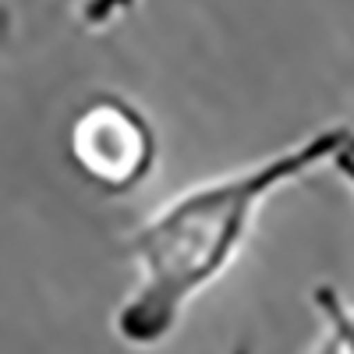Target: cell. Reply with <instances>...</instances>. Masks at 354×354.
Returning <instances> with one entry per match:
<instances>
[{
  "instance_id": "obj_1",
  "label": "cell",
  "mask_w": 354,
  "mask_h": 354,
  "mask_svg": "<svg viewBox=\"0 0 354 354\" xmlns=\"http://www.w3.org/2000/svg\"><path fill=\"white\" fill-rule=\"evenodd\" d=\"M347 131V124L319 128L305 142L266 156L262 163L188 188L170 198L153 220H145L128 241L138 283L117 308L113 333L135 347L167 340L192 298L234 266L262 202L319 163H330Z\"/></svg>"
},
{
  "instance_id": "obj_2",
  "label": "cell",
  "mask_w": 354,
  "mask_h": 354,
  "mask_svg": "<svg viewBox=\"0 0 354 354\" xmlns=\"http://www.w3.org/2000/svg\"><path fill=\"white\" fill-rule=\"evenodd\" d=\"M71 167L103 195H131L153 177L160 138L138 103L121 93L88 96L68 124Z\"/></svg>"
},
{
  "instance_id": "obj_3",
  "label": "cell",
  "mask_w": 354,
  "mask_h": 354,
  "mask_svg": "<svg viewBox=\"0 0 354 354\" xmlns=\"http://www.w3.org/2000/svg\"><path fill=\"white\" fill-rule=\"evenodd\" d=\"M312 305L330 333L315 344V351H351L354 354V305L333 283H319L312 290Z\"/></svg>"
},
{
  "instance_id": "obj_4",
  "label": "cell",
  "mask_w": 354,
  "mask_h": 354,
  "mask_svg": "<svg viewBox=\"0 0 354 354\" xmlns=\"http://www.w3.org/2000/svg\"><path fill=\"white\" fill-rule=\"evenodd\" d=\"M138 8V0H82L78 4V21L88 32H103L113 21H121L124 15H131Z\"/></svg>"
},
{
  "instance_id": "obj_5",
  "label": "cell",
  "mask_w": 354,
  "mask_h": 354,
  "mask_svg": "<svg viewBox=\"0 0 354 354\" xmlns=\"http://www.w3.org/2000/svg\"><path fill=\"white\" fill-rule=\"evenodd\" d=\"M330 163H333V170L344 177V181L354 188V131H347V138L340 142V149L333 153Z\"/></svg>"
}]
</instances>
